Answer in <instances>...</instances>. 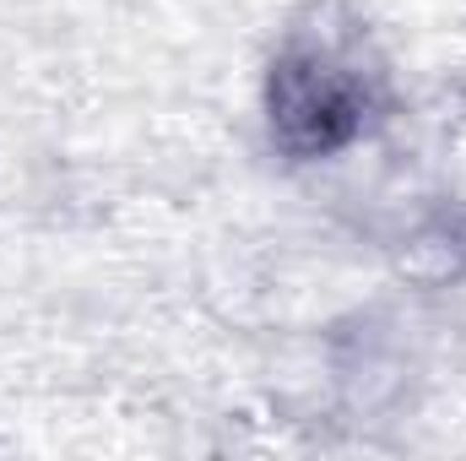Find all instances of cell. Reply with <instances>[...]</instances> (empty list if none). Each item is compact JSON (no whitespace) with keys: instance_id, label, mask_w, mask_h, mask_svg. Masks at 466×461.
<instances>
[{"instance_id":"cell-1","label":"cell","mask_w":466,"mask_h":461,"mask_svg":"<svg viewBox=\"0 0 466 461\" xmlns=\"http://www.w3.org/2000/svg\"><path fill=\"white\" fill-rule=\"evenodd\" d=\"M271 109L288 141L299 147H337L358 125V98H352V82L342 71L309 60V66H282L277 71V93H271Z\"/></svg>"}]
</instances>
